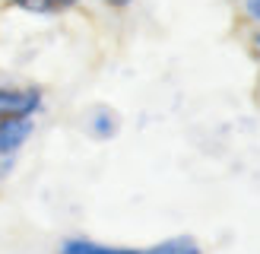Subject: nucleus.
Segmentation results:
<instances>
[{
    "label": "nucleus",
    "mask_w": 260,
    "mask_h": 254,
    "mask_svg": "<svg viewBox=\"0 0 260 254\" xmlns=\"http://www.w3.org/2000/svg\"><path fill=\"white\" fill-rule=\"evenodd\" d=\"M105 4H108L111 10H127L130 4H134V0H105Z\"/></svg>",
    "instance_id": "nucleus-6"
},
{
    "label": "nucleus",
    "mask_w": 260,
    "mask_h": 254,
    "mask_svg": "<svg viewBox=\"0 0 260 254\" xmlns=\"http://www.w3.org/2000/svg\"><path fill=\"white\" fill-rule=\"evenodd\" d=\"M45 105V92L32 83H19L0 73V121L4 118H35Z\"/></svg>",
    "instance_id": "nucleus-2"
},
{
    "label": "nucleus",
    "mask_w": 260,
    "mask_h": 254,
    "mask_svg": "<svg viewBox=\"0 0 260 254\" xmlns=\"http://www.w3.org/2000/svg\"><path fill=\"white\" fill-rule=\"evenodd\" d=\"M7 165H10V162H7L4 156H0V175H4V172H7Z\"/></svg>",
    "instance_id": "nucleus-7"
},
{
    "label": "nucleus",
    "mask_w": 260,
    "mask_h": 254,
    "mask_svg": "<svg viewBox=\"0 0 260 254\" xmlns=\"http://www.w3.org/2000/svg\"><path fill=\"white\" fill-rule=\"evenodd\" d=\"M80 4L83 0H10L13 10L32 13V16H57V13H67Z\"/></svg>",
    "instance_id": "nucleus-4"
},
{
    "label": "nucleus",
    "mask_w": 260,
    "mask_h": 254,
    "mask_svg": "<svg viewBox=\"0 0 260 254\" xmlns=\"http://www.w3.org/2000/svg\"><path fill=\"white\" fill-rule=\"evenodd\" d=\"M118 131H121V118H118L114 108L95 105L86 114V134L92 140H111V137H118Z\"/></svg>",
    "instance_id": "nucleus-3"
},
{
    "label": "nucleus",
    "mask_w": 260,
    "mask_h": 254,
    "mask_svg": "<svg viewBox=\"0 0 260 254\" xmlns=\"http://www.w3.org/2000/svg\"><path fill=\"white\" fill-rule=\"evenodd\" d=\"M254 45H257V48H260V29H257V32H254Z\"/></svg>",
    "instance_id": "nucleus-8"
},
{
    "label": "nucleus",
    "mask_w": 260,
    "mask_h": 254,
    "mask_svg": "<svg viewBox=\"0 0 260 254\" xmlns=\"http://www.w3.org/2000/svg\"><path fill=\"white\" fill-rule=\"evenodd\" d=\"M60 254H203L193 235H172L146 248H124V245H102L92 238H67L60 245Z\"/></svg>",
    "instance_id": "nucleus-1"
},
{
    "label": "nucleus",
    "mask_w": 260,
    "mask_h": 254,
    "mask_svg": "<svg viewBox=\"0 0 260 254\" xmlns=\"http://www.w3.org/2000/svg\"><path fill=\"white\" fill-rule=\"evenodd\" d=\"M241 13L248 16L254 25H260V0H241Z\"/></svg>",
    "instance_id": "nucleus-5"
}]
</instances>
